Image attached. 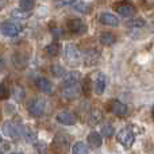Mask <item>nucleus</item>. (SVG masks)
Here are the masks:
<instances>
[{
    "label": "nucleus",
    "instance_id": "nucleus-1",
    "mask_svg": "<svg viewBox=\"0 0 154 154\" xmlns=\"http://www.w3.org/2000/svg\"><path fill=\"white\" fill-rule=\"evenodd\" d=\"M65 60L70 66H79L82 61V53L76 45L69 43L65 48Z\"/></svg>",
    "mask_w": 154,
    "mask_h": 154
},
{
    "label": "nucleus",
    "instance_id": "nucleus-2",
    "mask_svg": "<svg viewBox=\"0 0 154 154\" xmlns=\"http://www.w3.org/2000/svg\"><path fill=\"white\" fill-rule=\"evenodd\" d=\"M24 131H26V128L16 122L10 120V122H5L3 125V134L5 137H10V138H19V137L24 135Z\"/></svg>",
    "mask_w": 154,
    "mask_h": 154
},
{
    "label": "nucleus",
    "instance_id": "nucleus-3",
    "mask_svg": "<svg viewBox=\"0 0 154 154\" xmlns=\"http://www.w3.org/2000/svg\"><path fill=\"white\" fill-rule=\"evenodd\" d=\"M116 139L125 149H130L134 145V142H135V135H134V133L130 128H123V130H120L118 133Z\"/></svg>",
    "mask_w": 154,
    "mask_h": 154
},
{
    "label": "nucleus",
    "instance_id": "nucleus-4",
    "mask_svg": "<svg viewBox=\"0 0 154 154\" xmlns=\"http://www.w3.org/2000/svg\"><path fill=\"white\" fill-rule=\"evenodd\" d=\"M114 10L116 11L119 15H122L123 18H131L133 15H135L137 8L133 5V3L130 2H120L114 4Z\"/></svg>",
    "mask_w": 154,
    "mask_h": 154
},
{
    "label": "nucleus",
    "instance_id": "nucleus-5",
    "mask_svg": "<svg viewBox=\"0 0 154 154\" xmlns=\"http://www.w3.org/2000/svg\"><path fill=\"white\" fill-rule=\"evenodd\" d=\"M27 109H29V112L32 115V116H42V115L45 114V109H46V101L41 97L32 99V100L29 103Z\"/></svg>",
    "mask_w": 154,
    "mask_h": 154
},
{
    "label": "nucleus",
    "instance_id": "nucleus-6",
    "mask_svg": "<svg viewBox=\"0 0 154 154\" xmlns=\"http://www.w3.org/2000/svg\"><path fill=\"white\" fill-rule=\"evenodd\" d=\"M0 30H2L3 35L12 38L20 32V26L16 23H12V22H3L2 26H0Z\"/></svg>",
    "mask_w": 154,
    "mask_h": 154
},
{
    "label": "nucleus",
    "instance_id": "nucleus-7",
    "mask_svg": "<svg viewBox=\"0 0 154 154\" xmlns=\"http://www.w3.org/2000/svg\"><path fill=\"white\" fill-rule=\"evenodd\" d=\"M68 29L72 34H77V35H81V34H85L88 30L87 24L84 23L82 20L80 19H72V20L68 22Z\"/></svg>",
    "mask_w": 154,
    "mask_h": 154
},
{
    "label": "nucleus",
    "instance_id": "nucleus-8",
    "mask_svg": "<svg viewBox=\"0 0 154 154\" xmlns=\"http://www.w3.org/2000/svg\"><path fill=\"white\" fill-rule=\"evenodd\" d=\"M56 119H57V122H58V123L65 125V126H73V125H76V122H77L76 115L72 114V112H69V111L58 112V114H57V116H56Z\"/></svg>",
    "mask_w": 154,
    "mask_h": 154
},
{
    "label": "nucleus",
    "instance_id": "nucleus-9",
    "mask_svg": "<svg viewBox=\"0 0 154 154\" xmlns=\"http://www.w3.org/2000/svg\"><path fill=\"white\" fill-rule=\"evenodd\" d=\"M109 109H111V112L115 115V116H119V118L126 116L128 112V107L119 100H112L111 106H109Z\"/></svg>",
    "mask_w": 154,
    "mask_h": 154
},
{
    "label": "nucleus",
    "instance_id": "nucleus-10",
    "mask_svg": "<svg viewBox=\"0 0 154 154\" xmlns=\"http://www.w3.org/2000/svg\"><path fill=\"white\" fill-rule=\"evenodd\" d=\"M99 60H100V51L96 50V49L85 51L84 57H82V61H84V64L87 65V66H93V65H96L99 62Z\"/></svg>",
    "mask_w": 154,
    "mask_h": 154
},
{
    "label": "nucleus",
    "instance_id": "nucleus-11",
    "mask_svg": "<svg viewBox=\"0 0 154 154\" xmlns=\"http://www.w3.org/2000/svg\"><path fill=\"white\" fill-rule=\"evenodd\" d=\"M99 20H100L101 24L104 26H111V27H118L119 26V19H118L116 15L111 12H103L99 16Z\"/></svg>",
    "mask_w": 154,
    "mask_h": 154
},
{
    "label": "nucleus",
    "instance_id": "nucleus-12",
    "mask_svg": "<svg viewBox=\"0 0 154 154\" xmlns=\"http://www.w3.org/2000/svg\"><path fill=\"white\" fill-rule=\"evenodd\" d=\"M80 93H81V88L79 87V84L70 85V87H64V89H62V96L65 99H68V100H75L80 96Z\"/></svg>",
    "mask_w": 154,
    "mask_h": 154
},
{
    "label": "nucleus",
    "instance_id": "nucleus-13",
    "mask_svg": "<svg viewBox=\"0 0 154 154\" xmlns=\"http://www.w3.org/2000/svg\"><path fill=\"white\" fill-rule=\"evenodd\" d=\"M106 85H107V77L104 73L99 72L97 76H96L95 79V92L97 93V95H103L104 91H106Z\"/></svg>",
    "mask_w": 154,
    "mask_h": 154
},
{
    "label": "nucleus",
    "instance_id": "nucleus-14",
    "mask_svg": "<svg viewBox=\"0 0 154 154\" xmlns=\"http://www.w3.org/2000/svg\"><path fill=\"white\" fill-rule=\"evenodd\" d=\"M81 75H80L77 70H72V72H68L64 76V81H62V87H70V85H76L79 84Z\"/></svg>",
    "mask_w": 154,
    "mask_h": 154
},
{
    "label": "nucleus",
    "instance_id": "nucleus-15",
    "mask_svg": "<svg viewBox=\"0 0 154 154\" xmlns=\"http://www.w3.org/2000/svg\"><path fill=\"white\" fill-rule=\"evenodd\" d=\"M37 85H38V88L45 93H53V91H54L53 84L50 82V80L45 79V77H39V79H37Z\"/></svg>",
    "mask_w": 154,
    "mask_h": 154
},
{
    "label": "nucleus",
    "instance_id": "nucleus-16",
    "mask_svg": "<svg viewBox=\"0 0 154 154\" xmlns=\"http://www.w3.org/2000/svg\"><path fill=\"white\" fill-rule=\"evenodd\" d=\"M99 41H100V43L103 46H112L115 43V41H116V37H115V34H112L109 31H104L100 34Z\"/></svg>",
    "mask_w": 154,
    "mask_h": 154
},
{
    "label": "nucleus",
    "instance_id": "nucleus-17",
    "mask_svg": "<svg viewBox=\"0 0 154 154\" xmlns=\"http://www.w3.org/2000/svg\"><path fill=\"white\" fill-rule=\"evenodd\" d=\"M101 118H103V114H101L100 109H97V108L92 109V112L89 114V118H88V125L91 127H93V126H96L97 123L101 122Z\"/></svg>",
    "mask_w": 154,
    "mask_h": 154
},
{
    "label": "nucleus",
    "instance_id": "nucleus-18",
    "mask_svg": "<svg viewBox=\"0 0 154 154\" xmlns=\"http://www.w3.org/2000/svg\"><path fill=\"white\" fill-rule=\"evenodd\" d=\"M101 134L96 133V131H93V133H91L89 135H88V143H89V146L92 147H100L101 143H103V138H101Z\"/></svg>",
    "mask_w": 154,
    "mask_h": 154
},
{
    "label": "nucleus",
    "instance_id": "nucleus-19",
    "mask_svg": "<svg viewBox=\"0 0 154 154\" xmlns=\"http://www.w3.org/2000/svg\"><path fill=\"white\" fill-rule=\"evenodd\" d=\"M54 143L60 149L66 150L69 147V135H66V134H58L56 137V139H54Z\"/></svg>",
    "mask_w": 154,
    "mask_h": 154
},
{
    "label": "nucleus",
    "instance_id": "nucleus-20",
    "mask_svg": "<svg viewBox=\"0 0 154 154\" xmlns=\"http://www.w3.org/2000/svg\"><path fill=\"white\" fill-rule=\"evenodd\" d=\"M61 51V45L58 42H51L46 46V54L49 57H57Z\"/></svg>",
    "mask_w": 154,
    "mask_h": 154
},
{
    "label": "nucleus",
    "instance_id": "nucleus-21",
    "mask_svg": "<svg viewBox=\"0 0 154 154\" xmlns=\"http://www.w3.org/2000/svg\"><path fill=\"white\" fill-rule=\"evenodd\" d=\"M73 154H89V149L84 142H76L72 147Z\"/></svg>",
    "mask_w": 154,
    "mask_h": 154
},
{
    "label": "nucleus",
    "instance_id": "nucleus-22",
    "mask_svg": "<svg viewBox=\"0 0 154 154\" xmlns=\"http://www.w3.org/2000/svg\"><path fill=\"white\" fill-rule=\"evenodd\" d=\"M92 89H93V85L91 84V79L89 77H85V79L82 80V85H81L82 93H84L85 96H89L91 92H92Z\"/></svg>",
    "mask_w": 154,
    "mask_h": 154
},
{
    "label": "nucleus",
    "instance_id": "nucleus-23",
    "mask_svg": "<svg viewBox=\"0 0 154 154\" xmlns=\"http://www.w3.org/2000/svg\"><path fill=\"white\" fill-rule=\"evenodd\" d=\"M114 133H115V130L111 123H104L103 127H101V135H103L104 138H111V137L114 135Z\"/></svg>",
    "mask_w": 154,
    "mask_h": 154
},
{
    "label": "nucleus",
    "instance_id": "nucleus-24",
    "mask_svg": "<svg viewBox=\"0 0 154 154\" xmlns=\"http://www.w3.org/2000/svg\"><path fill=\"white\" fill-rule=\"evenodd\" d=\"M75 8L81 14H89L91 12V5L88 4V3H84V2L75 3Z\"/></svg>",
    "mask_w": 154,
    "mask_h": 154
},
{
    "label": "nucleus",
    "instance_id": "nucleus-25",
    "mask_svg": "<svg viewBox=\"0 0 154 154\" xmlns=\"http://www.w3.org/2000/svg\"><path fill=\"white\" fill-rule=\"evenodd\" d=\"M20 8L24 11H31L35 5V0H19Z\"/></svg>",
    "mask_w": 154,
    "mask_h": 154
},
{
    "label": "nucleus",
    "instance_id": "nucleus-26",
    "mask_svg": "<svg viewBox=\"0 0 154 154\" xmlns=\"http://www.w3.org/2000/svg\"><path fill=\"white\" fill-rule=\"evenodd\" d=\"M51 73H53L56 77H64L65 75H66L64 66H61V65H58V64H56V65L51 66Z\"/></svg>",
    "mask_w": 154,
    "mask_h": 154
},
{
    "label": "nucleus",
    "instance_id": "nucleus-27",
    "mask_svg": "<svg viewBox=\"0 0 154 154\" xmlns=\"http://www.w3.org/2000/svg\"><path fill=\"white\" fill-rule=\"evenodd\" d=\"M128 27H134V29H141V27L146 26V22L143 20V19L141 18H137V19H133V20H130L127 23Z\"/></svg>",
    "mask_w": 154,
    "mask_h": 154
},
{
    "label": "nucleus",
    "instance_id": "nucleus-28",
    "mask_svg": "<svg viewBox=\"0 0 154 154\" xmlns=\"http://www.w3.org/2000/svg\"><path fill=\"white\" fill-rule=\"evenodd\" d=\"M8 97H10V89L4 82H2L0 84V100H5Z\"/></svg>",
    "mask_w": 154,
    "mask_h": 154
},
{
    "label": "nucleus",
    "instance_id": "nucleus-29",
    "mask_svg": "<svg viewBox=\"0 0 154 154\" xmlns=\"http://www.w3.org/2000/svg\"><path fill=\"white\" fill-rule=\"evenodd\" d=\"M12 16L14 18H18V19H27L29 18V11H24V10H14L12 11Z\"/></svg>",
    "mask_w": 154,
    "mask_h": 154
},
{
    "label": "nucleus",
    "instance_id": "nucleus-30",
    "mask_svg": "<svg viewBox=\"0 0 154 154\" xmlns=\"http://www.w3.org/2000/svg\"><path fill=\"white\" fill-rule=\"evenodd\" d=\"M24 137H26V141L30 142V143L37 141V134H35L31 128H27V130L24 131Z\"/></svg>",
    "mask_w": 154,
    "mask_h": 154
},
{
    "label": "nucleus",
    "instance_id": "nucleus-31",
    "mask_svg": "<svg viewBox=\"0 0 154 154\" xmlns=\"http://www.w3.org/2000/svg\"><path fill=\"white\" fill-rule=\"evenodd\" d=\"M11 149V143L7 141H3V139H0V154H4L7 153L8 150Z\"/></svg>",
    "mask_w": 154,
    "mask_h": 154
},
{
    "label": "nucleus",
    "instance_id": "nucleus-32",
    "mask_svg": "<svg viewBox=\"0 0 154 154\" xmlns=\"http://www.w3.org/2000/svg\"><path fill=\"white\" fill-rule=\"evenodd\" d=\"M76 0H57L58 5H69V4H75Z\"/></svg>",
    "mask_w": 154,
    "mask_h": 154
},
{
    "label": "nucleus",
    "instance_id": "nucleus-33",
    "mask_svg": "<svg viewBox=\"0 0 154 154\" xmlns=\"http://www.w3.org/2000/svg\"><path fill=\"white\" fill-rule=\"evenodd\" d=\"M51 32H53L54 37H57V38H60V37L64 35V31H62L61 29H54V30H51Z\"/></svg>",
    "mask_w": 154,
    "mask_h": 154
},
{
    "label": "nucleus",
    "instance_id": "nucleus-34",
    "mask_svg": "<svg viewBox=\"0 0 154 154\" xmlns=\"http://www.w3.org/2000/svg\"><path fill=\"white\" fill-rule=\"evenodd\" d=\"M11 154H23V153H20V152H15V153H11Z\"/></svg>",
    "mask_w": 154,
    "mask_h": 154
},
{
    "label": "nucleus",
    "instance_id": "nucleus-35",
    "mask_svg": "<svg viewBox=\"0 0 154 154\" xmlns=\"http://www.w3.org/2000/svg\"><path fill=\"white\" fill-rule=\"evenodd\" d=\"M152 115H153V118H154V106H153V109H152Z\"/></svg>",
    "mask_w": 154,
    "mask_h": 154
},
{
    "label": "nucleus",
    "instance_id": "nucleus-36",
    "mask_svg": "<svg viewBox=\"0 0 154 154\" xmlns=\"http://www.w3.org/2000/svg\"><path fill=\"white\" fill-rule=\"evenodd\" d=\"M0 139H2V137H0Z\"/></svg>",
    "mask_w": 154,
    "mask_h": 154
}]
</instances>
